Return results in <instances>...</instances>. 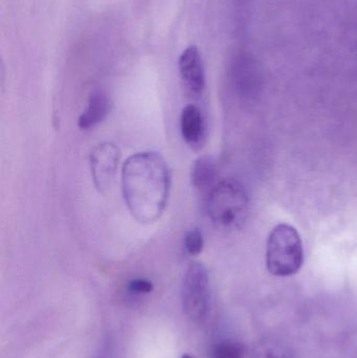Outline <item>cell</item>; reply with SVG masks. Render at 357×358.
<instances>
[{
    "label": "cell",
    "instance_id": "cell-1",
    "mask_svg": "<svg viewBox=\"0 0 357 358\" xmlns=\"http://www.w3.org/2000/svg\"><path fill=\"white\" fill-rule=\"evenodd\" d=\"M171 180L169 166L159 153H136L125 162L122 189L136 220L151 224L161 218L169 199Z\"/></svg>",
    "mask_w": 357,
    "mask_h": 358
},
{
    "label": "cell",
    "instance_id": "cell-2",
    "mask_svg": "<svg viewBox=\"0 0 357 358\" xmlns=\"http://www.w3.org/2000/svg\"><path fill=\"white\" fill-rule=\"evenodd\" d=\"M207 210L218 229H235L242 224L249 210V197L243 185L235 179H226L210 191Z\"/></svg>",
    "mask_w": 357,
    "mask_h": 358
},
{
    "label": "cell",
    "instance_id": "cell-3",
    "mask_svg": "<svg viewBox=\"0 0 357 358\" xmlns=\"http://www.w3.org/2000/svg\"><path fill=\"white\" fill-rule=\"evenodd\" d=\"M303 263V242L297 229L286 223L275 227L266 243L268 271L277 277H289L296 275Z\"/></svg>",
    "mask_w": 357,
    "mask_h": 358
},
{
    "label": "cell",
    "instance_id": "cell-4",
    "mask_svg": "<svg viewBox=\"0 0 357 358\" xmlns=\"http://www.w3.org/2000/svg\"><path fill=\"white\" fill-rule=\"evenodd\" d=\"M210 280L203 263L189 266L182 283V299L184 313L189 319L201 322L205 319L210 306Z\"/></svg>",
    "mask_w": 357,
    "mask_h": 358
},
{
    "label": "cell",
    "instance_id": "cell-5",
    "mask_svg": "<svg viewBox=\"0 0 357 358\" xmlns=\"http://www.w3.org/2000/svg\"><path fill=\"white\" fill-rule=\"evenodd\" d=\"M121 152L117 145L105 142L94 147L89 155L92 180L100 192L110 189L117 176Z\"/></svg>",
    "mask_w": 357,
    "mask_h": 358
},
{
    "label": "cell",
    "instance_id": "cell-6",
    "mask_svg": "<svg viewBox=\"0 0 357 358\" xmlns=\"http://www.w3.org/2000/svg\"><path fill=\"white\" fill-rule=\"evenodd\" d=\"M180 73L187 92L192 96H199L205 88V69L198 48L189 46L180 58Z\"/></svg>",
    "mask_w": 357,
    "mask_h": 358
},
{
    "label": "cell",
    "instance_id": "cell-7",
    "mask_svg": "<svg viewBox=\"0 0 357 358\" xmlns=\"http://www.w3.org/2000/svg\"><path fill=\"white\" fill-rule=\"evenodd\" d=\"M180 130L184 142L192 148H201L207 136V125L203 111L196 105H188L182 109Z\"/></svg>",
    "mask_w": 357,
    "mask_h": 358
},
{
    "label": "cell",
    "instance_id": "cell-8",
    "mask_svg": "<svg viewBox=\"0 0 357 358\" xmlns=\"http://www.w3.org/2000/svg\"><path fill=\"white\" fill-rule=\"evenodd\" d=\"M111 102L106 92L96 90L90 94L85 110L80 115L78 125L81 130H89L102 123L110 113Z\"/></svg>",
    "mask_w": 357,
    "mask_h": 358
},
{
    "label": "cell",
    "instance_id": "cell-9",
    "mask_svg": "<svg viewBox=\"0 0 357 358\" xmlns=\"http://www.w3.org/2000/svg\"><path fill=\"white\" fill-rule=\"evenodd\" d=\"M216 171L215 162L210 157H203L195 162L191 170V180L193 187L199 191H205L215 185Z\"/></svg>",
    "mask_w": 357,
    "mask_h": 358
},
{
    "label": "cell",
    "instance_id": "cell-10",
    "mask_svg": "<svg viewBox=\"0 0 357 358\" xmlns=\"http://www.w3.org/2000/svg\"><path fill=\"white\" fill-rule=\"evenodd\" d=\"M211 358H245V349L239 343L224 341L213 347Z\"/></svg>",
    "mask_w": 357,
    "mask_h": 358
},
{
    "label": "cell",
    "instance_id": "cell-11",
    "mask_svg": "<svg viewBox=\"0 0 357 358\" xmlns=\"http://www.w3.org/2000/svg\"><path fill=\"white\" fill-rule=\"evenodd\" d=\"M203 236L199 229H190L184 236V248L190 256H197L203 252Z\"/></svg>",
    "mask_w": 357,
    "mask_h": 358
},
{
    "label": "cell",
    "instance_id": "cell-12",
    "mask_svg": "<svg viewBox=\"0 0 357 358\" xmlns=\"http://www.w3.org/2000/svg\"><path fill=\"white\" fill-rule=\"evenodd\" d=\"M128 290L130 294L140 296V294H148L153 290L152 282L146 279H133L128 284Z\"/></svg>",
    "mask_w": 357,
    "mask_h": 358
},
{
    "label": "cell",
    "instance_id": "cell-13",
    "mask_svg": "<svg viewBox=\"0 0 357 358\" xmlns=\"http://www.w3.org/2000/svg\"><path fill=\"white\" fill-rule=\"evenodd\" d=\"M256 358H289V355L277 345H265L258 350Z\"/></svg>",
    "mask_w": 357,
    "mask_h": 358
},
{
    "label": "cell",
    "instance_id": "cell-14",
    "mask_svg": "<svg viewBox=\"0 0 357 358\" xmlns=\"http://www.w3.org/2000/svg\"><path fill=\"white\" fill-rule=\"evenodd\" d=\"M182 358H193L192 357H191V355H182Z\"/></svg>",
    "mask_w": 357,
    "mask_h": 358
}]
</instances>
